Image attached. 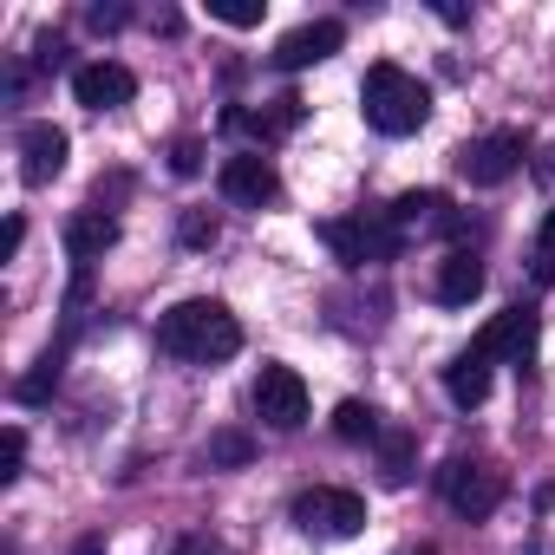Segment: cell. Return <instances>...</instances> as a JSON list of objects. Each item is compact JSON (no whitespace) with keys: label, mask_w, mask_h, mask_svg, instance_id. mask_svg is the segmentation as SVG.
<instances>
[{"label":"cell","mask_w":555,"mask_h":555,"mask_svg":"<svg viewBox=\"0 0 555 555\" xmlns=\"http://www.w3.org/2000/svg\"><path fill=\"white\" fill-rule=\"evenodd\" d=\"M157 347H164L170 360L216 366V360L242 353V321H235L222 301H177V308L157 321Z\"/></svg>","instance_id":"6da1fadb"},{"label":"cell","mask_w":555,"mask_h":555,"mask_svg":"<svg viewBox=\"0 0 555 555\" xmlns=\"http://www.w3.org/2000/svg\"><path fill=\"white\" fill-rule=\"evenodd\" d=\"M360 112L379 138H412L431 118V86L412 79L405 66H373L366 86H360Z\"/></svg>","instance_id":"7a4b0ae2"},{"label":"cell","mask_w":555,"mask_h":555,"mask_svg":"<svg viewBox=\"0 0 555 555\" xmlns=\"http://www.w3.org/2000/svg\"><path fill=\"white\" fill-rule=\"evenodd\" d=\"M321 242L347 268H366V261H392L405 248V229L392 216H334V222H321Z\"/></svg>","instance_id":"3957f363"},{"label":"cell","mask_w":555,"mask_h":555,"mask_svg":"<svg viewBox=\"0 0 555 555\" xmlns=\"http://www.w3.org/2000/svg\"><path fill=\"white\" fill-rule=\"evenodd\" d=\"M295 522L308 529V535H360L366 529V503L353 496V490H340V483H314V490H301L295 496Z\"/></svg>","instance_id":"277c9868"},{"label":"cell","mask_w":555,"mask_h":555,"mask_svg":"<svg viewBox=\"0 0 555 555\" xmlns=\"http://www.w3.org/2000/svg\"><path fill=\"white\" fill-rule=\"evenodd\" d=\"M522 170V131H490V138H470L457 151V177L477 183V190H496Z\"/></svg>","instance_id":"5b68a950"},{"label":"cell","mask_w":555,"mask_h":555,"mask_svg":"<svg viewBox=\"0 0 555 555\" xmlns=\"http://www.w3.org/2000/svg\"><path fill=\"white\" fill-rule=\"evenodd\" d=\"M255 412H261V425H274V431H301V425H308V379H301L295 366H261V379H255Z\"/></svg>","instance_id":"8992f818"},{"label":"cell","mask_w":555,"mask_h":555,"mask_svg":"<svg viewBox=\"0 0 555 555\" xmlns=\"http://www.w3.org/2000/svg\"><path fill=\"white\" fill-rule=\"evenodd\" d=\"M444 503L457 516H490L503 503V470L496 464H477V457H451L444 464Z\"/></svg>","instance_id":"52a82bcc"},{"label":"cell","mask_w":555,"mask_h":555,"mask_svg":"<svg viewBox=\"0 0 555 555\" xmlns=\"http://www.w3.org/2000/svg\"><path fill=\"white\" fill-rule=\"evenodd\" d=\"M73 99H79L86 112H118V105L138 99V79H131V66H118V60H92V66L73 73Z\"/></svg>","instance_id":"ba28073f"},{"label":"cell","mask_w":555,"mask_h":555,"mask_svg":"<svg viewBox=\"0 0 555 555\" xmlns=\"http://www.w3.org/2000/svg\"><path fill=\"white\" fill-rule=\"evenodd\" d=\"M216 183H222V196H229L235 209H261V203H274V196H282V177H274V164H268L261 151H248V157H229Z\"/></svg>","instance_id":"9c48e42d"},{"label":"cell","mask_w":555,"mask_h":555,"mask_svg":"<svg viewBox=\"0 0 555 555\" xmlns=\"http://www.w3.org/2000/svg\"><path fill=\"white\" fill-rule=\"evenodd\" d=\"M340 40H347V27H340V21H308V27H295V34L274 40V66H282V73L321 66V60H334V53H340Z\"/></svg>","instance_id":"30bf717a"},{"label":"cell","mask_w":555,"mask_h":555,"mask_svg":"<svg viewBox=\"0 0 555 555\" xmlns=\"http://www.w3.org/2000/svg\"><path fill=\"white\" fill-rule=\"evenodd\" d=\"M66 151H73V138H66L60 125L34 118V125L21 131V177H27V183H53V177L66 170Z\"/></svg>","instance_id":"8fae6325"},{"label":"cell","mask_w":555,"mask_h":555,"mask_svg":"<svg viewBox=\"0 0 555 555\" xmlns=\"http://www.w3.org/2000/svg\"><path fill=\"white\" fill-rule=\"evenodd\" d=\"M470 347H477L483 360H529V353H535V314H529V308H503Z\"/></svg>","instance_id":"7c38bea8"},{"label":"cell","mask_w":555,"mask_h":555,"mask_svg":"<svg viewBox=\"0 0 555 555\" xmlns=\"http://www.w3.org/2000/svg\"><path fill=\"white\" fill-rule=\"evenodd\" d=\"M431 288H438L444 308H470V301L483 295V261H477L470 248H451V255L438 261V282H431Z\"/></svg>","instance_id":"4fadbf2b"},{"label":"cell","mask_w":555,"mask_h":555,"mask_svg":"<svg viewBox=\"0 0 555 555\" xmlns=\"http://www.w3.org/2000/svg\"><path fill=\"white\" fill-rule=\"evenodd\" d=\"M112 242H118V216H105V209H79V216L66 222V255H73L79 268L105 261Z\"/></svg>","instance_id":"5bb4252c"},{"label":"cell","mask_w":555,"mask_h":555,"mask_svg":"<svg viewBox=\"0 0 555 555\" xmlns=\"http://www.w3.org/2000/svg\"><path fill=\"white\" fill-rule=\"evenodd\" d=\"M444 392H451V405H464V412L483 405V399H490V360H483L477 347H464V353L444 366Z\"/></svg>","instance_id":"9a60e30c"},{"label":"cell","mask_w":555,"mask_h":555,"mask_svg":"<svg viewBox=\"0 0 555 555\" xmlns=\"http://www.w3.org/2000/svg\"><path fill=\"white\" fill-rule=\"evenodd\" d=\"M222 125H229V131H248V138L268 144V138H282V131L301 125V99H274V112H229Z\"/></svg>","instance_id":"2e32d148"},{"label":"cell","mask_w":555,"mask_h":555,"mask_svg":"<svg viewBox=\"0 0 555 555\" xmlns=\"http://www.w3.org/2000/svg\"><path fill=\"white\" fill-rule=\"evenodd\" d=\"M386 216H392V222H399L405 235H412V229H425V222H451V216H444V196H438V190H405V196H399V203H392Z\"/></svg>","instance_id":"e0dca14e"},{"label":"cell","mask_w":555,"mask_h":555,"mask_svg":"<svg viewBox=\"0 0 555 555\" xmlns=\"http://www.w3.org/2000/svg\"><path fill=\"white\" fill-rule=\"evenodd\" d=\"M334 431H340L347 444H379V438H386V431H379V412L360 405V399H347V405L334 412Z\"/></svg>","instance_id":"ac0fdd59"},{"label":"cell","mask_w":555,"mask_h":555,"mask_svg":"<svg viewBox=\"0 0 555 555\" xmlns=\"http://www.w3.org/2000/svg\"><path fill=\"white\" fill-rule=\"evenodd\" d=\"M209 21H222V27H261V0H209Z\"/></svg>","instance_id":"d6986e66"},{"label":"cell","mask_w":555,"mask_h":555,"mask_svg":"<svg viewBox=\"0 0 555 555\" xmlns=\"http://www.w3.org/2000/svg\"><path fill=\"white\" fill-rule=\"evenodd\" d=\"M248 457H255V444H248L242 431H216V438H209V464H229V470H235V464H248Z\"/></svg>","instance_id":"ffe728a7"},{"label":"cell","mask_w":555,"mask_h":555,"mask_svg":"<svg viewBox=\"0 0 555 555\" xmlns=\"http://www.w3.org/2000/svg\"><path fill=\"white\" fill-rule=\"evenodd\" d=\"M379 444H386V483H405L412 477V438L405 431H386Z\"/></svg>","instance_id":"44dd1931"},{"label":"cell","mask_w":555,"mask_h":555,"mask_svg":"<svg viewBox=\"0 0 555 555\" xmlns=\"http://www.w3.org/2000/svg\"><path fill=\"white\" fill-rule=\"evenodd\" d=\"M21 457H27V431L8 425V431H0V483H14V477H21Z\"/></svg>","instance_id":"7402d4cb"},{"label":"cell","mask_w":555,"mask_h":555,"mask_svg":"<svg viewBox=\"0 0 555 555\" xmlns=\"http://www.w3.org/2000/svg\"><path fill=\"white\" fill-rule=\"evenodd\" d=\"M53 379H60V353H47V360H40V373H27V379H21V399H47V392H53Z\"/></svg>","instance_id":"603a6c76"},{"label":"cell","mask_w":555,"mask_h":555,"mask_svg":"<svg viewBox=\"0 0 555 555\" xmlns=\"http://www.w3.org/2000/svg\"><path fill=\"white\" fill-rule=\"evenodd\" d=\"M216 235H222V229H216V216H183V242H190V248H209Z\"/></svg>","instance_id":"cb8c5ba5"},{"label":"cell","mask_w":555,"mask_h":555,"mask_svg":"<svg viewBox=\"0 0 555 555\" xmlns=\"http://www.w3.org/2000/svg\"><path fill=\"white\" fill-rule=\"evenodd\" d=\"M125 21H131V14H125V8H92V27H99V34H118V27H125Z\"/></svg>","instance_id":"d4e9b609"},{"label":"cell","mask_w":555,"mask_h":555,"mask_svg":"<svg viewBox=\"0 0 555 555\" xmlns=\"http://www.w3.org/2000/svg\"><path fill=\"white\" fill-rule=\"evenodd\" d=\"M170 164H177V170H183V177H196V170H203V151H196V144H190V138H183V144H177V157H170Z\"/></svg>","instance_id":"484cf974"},{"label":"cell","mask_w":555,"mask_h":555,"mask_svg":"<svg viewBox=\"0 0 555 555\" xmlns=\"http://www.w3.org/2000/svg\"><path fill=\"white\" fill-rule=\"evenodd\" d=\"M177 555H229V548H222V542H209V535H183V542H177Z\"/></svg>","instance_id":"4316f807"},{"label":"cell","mask_w":555,"mask_h":555,"mask_svg":"<svg viewBox=\"0 0 555 555\" xmlns=\"http://www.w3.org/2000/svg\"><path fill=\"white\" fill-rule=\"evenodd\" d=\"M21 242H27V222H21V216H8V235H0V255H21Z\"/></svg>","instance_id":"83f0119b"},{"label":"cell","mask_w":555,"mask_h":555,"mask_svg":"<svg viewBox=\"0 0 555 555\" xmlns=\"http://www.w3.org/2000/svg\"><path fill=\"white\" fill-rule=\"evenodd\" d=\"M438 21H444V27H464V21H470V8H457V0H438Z\"/></svg>","instance_id":"f1b7e54d"},{"label":"cell","mask_w":555,"mask_h":555,"mask_svg":"<svg viewBox=\"0 0 555 555\" xmlns=\"http://www.w3.org/2000/svg\"><path fill=\"white\" fill-rule=\"evenodd\" d=\"M542 248H555V209L542 216Z\"/></svg>","instance_id":"f546056e"}]
</instances>
